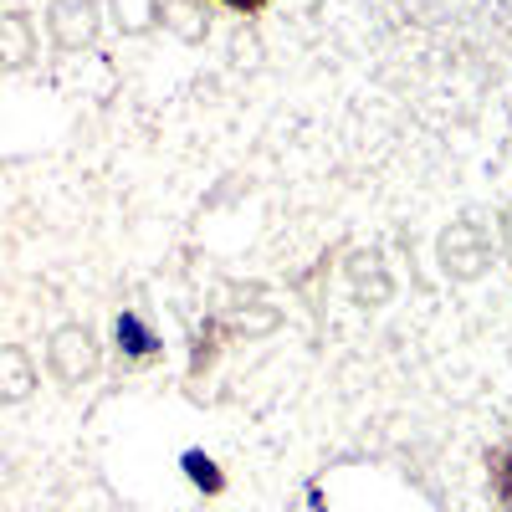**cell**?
Returning a JSON list of instances; mask_svg holds the SVG:
<instances>
[{
    "label": "cell",
    "instance_id": "1",
    "mask_svg": "<svg viewBox=\"0 0 512 512\" xmlns=\"http://www.w3.org/2000/svg\"><path fill=\"white\" fill-rule=\"evenodd\" d=\"M190 472H195L205 487H221V482H216V472H210V466H200V456H190Z\"/></svg>",
    "mask_w": 512,
    "mask_h": 512
},
{
    "label": "cell",
    "instance_id": "2",
    "mask_svg": "<svg viewBox=\"0 0 512 512\" xmlns=\"http://www.w3.org/2000/svg\"><path fill=\"white\" fill-rule=\"evenodd\" d=\"M226 6H236V11H256L262 0H226Z\"/></svg>",
    "mask_w": 512,
    "mask_h": 512
}]
</instances>
